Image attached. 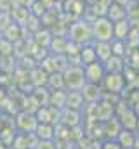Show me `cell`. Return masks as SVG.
<instances>
[{
	"mask_svg": "<svg viewBox=\"0 0 139 149\" xmlns=\"http://www.w3.org/2000/svg\"><path fill=\"white\" fill-rule=\"evenodd\" d=\"M63 80H65V88H68V90H82V87L87 83L84 66L70 63L63 70Z\"/></svg>",
	"mask_w": 139,
	"mask_h": 149,
	"instance_id": "cell-1",
	"label": "cell"
},
{
	"mask_svg": "<svg viewBox=\"0 0 139 149\" xmlns=\"http://www.w3.org/2000/svg\"><path fill=\"white\" fill-rule=\"evenodd\" d=\"M68 40L77 43V45H85V43H91L94 38H92V24L87 23V21H77L70 26L68 30Z\"/></svg>",
	"mask_w": 139,
	"mask_h": 149,
	"instance_id": "cell-2",
	"label": "cell"
},
{
	"mask_svg": "<svg viewBox=\"0 0 139 149\" xmlns=\"http://www.w3.org/2000/svg\"><path fill=\"white\" fill-rule=\"evenodd\" d=\"M92 24V38L94 42H111L113 40V21L106 16H99Z\"/></svg>",
	"mask_w": 139,
	"mask_h": 149,
	"instance_id": "cell-3",
	"label": "cell"
},
{
	"mask_svg": "<svg viewBox=\"0 0 139 149\" xmlns=\"http://www.w3.org/2000/svg\"><path fill=\"white\" fill-rule=\"evenodd\" d=\"M101 85L111 94H120L124 90V87L127 85V81H125L124 73H106Z\"/></svg>",
	"mask_w": 139,
	"mask_h": 149,
	"instance_id": "cell-4",
	"label": "cell"
},
{
	"mask_svg": "<svg viewBox=\"0 0 139 149\" xmlns=\"http://www.w3.org/2000/svg\"><path fill=\"white\" fill-rule=\"evenodd\" d=\"M16 125L21 132H26V134H35L37 130V125H38V120L35 116V113H30V111H23L18 113L16 116Z\"/></svg>",
	"mask_w": 139,
	"mask_h": 149,
	"instance_id": "cell-5",
	"label": "cell"
},
{
	"mask_svg": "<svg viewBox=\"0 0 139 149\" xmlns=\"http://www.w3.org/2000/svg\"><path fill=\"white\" fill-rule=\"evenodd\" d=\"M82 97H84V102L87 104H94V102H99L103 101V87L101 83H92V81H87L84 87H82Z\"/></svg>",
	"mask_w": 139,
	"mask_h": 149,
	"instance_id": "cell-6",
	"label": "cell"
},
{
	"mask_svg": "<svg viewBox=\"0 0 139 149\" xmlns=\"http://www.w3.org/2000/svg\"><path fill=\"white\" fill-rule=\"evenodd\" d=\"M84 71H85V78L87 81H92V83H103L106 70H104V64L99 61H94L91 64H85L84 66Z\"/></svg>",
	"mask_w": 139,
	"mask_h": 149,
	"instance_id": "cell-7",
	"label": "cell"
},
{
	"mask_svg": "<svg viewBox=\"0 0 139 149\" xmlns=\"http://www.w3.org/2000/svg\"><path fill=\"white\" fill-rule=\"evenodd\" d=\"M59 120H61L63 125H66L70 128L80 127V111L70 109V108H63V113L59 114Z\"/></svg>",
	"mask_w": 139,
	"mask_h": 149,
	"instance_id": "cell-8",
	"label": "cell"
},
{
	"mask_svg": "<svg viewBox=\"0 0 139 149\" xmlns=\"http://www.w3.org/2000/svg\"><path fill=\"white\" fill-rule=\"evenodd\" d=\"M65 108L77 109V111H80V109L84 108V97H82V92H80V90H68V92H66Z\"/></svg>",
	"mask_w": 139,
	"mask_h": 149,
	"instance_id": "cell-9",
	"label": "cell"
},
{
	"mask_svg": "<svg viewBox=\"0 0 139 149\" xmlns=\"http://www.w3.org/2000/svg\"><path fill=\"white\" fill-rule=\"evenodd\" d=\"M131 30H132V28H131L129 21H127L125 17H122V19H118V21L113 23V38H117V40H125V38L129 37Z\"/></svg>",
	"mask_w": 139,
	"mask_h": 149,
	"instance_id": "cell-10",
	"label": "cell"
},
{
	"mask_svg": "<svg viewBox=\"0 0 139 149\" xmlns=\"http://www.w3.org/2000/svg\"><path fill=\"white\" fill-rule=\"evenodd\" d=\"M120 123H122V127L125 128V130H136L138 128V121H139V116L136 114L134 109H131V108H127L124 114H120Z\"/></svg>",
	"mask_w": 139,
	"mask_h": 149,
	"instance_id": "cell-11",
	"label": "cell"
},
{
	"mask_svg": "<svg viewBox=\"0 0 139 149\" xmlns=\"http://www.w3.org/2000/svg\"><path fill=\"white\" fill-rule=\"evenodd\" d=\"M103 64H104L106 73H124V70H125L124 57H120V56H111V57H108Z\"/></svg>",
	"mask_w": 139,
	"mask_h": 149,
	"instance_id": "cell-12",
	"label": "cell"
},
{
	"mask_svg": "<svg viewBox=\"0 0 139 149\" xmlns=\"http://www.w3.org/2000/svg\"><path fill=\"white\" fill-rule=\"evenodd\" d=\"M35 135H37V139H42V141H54L56 128H54L52 123H38L37 130H35Z\"/></svg>",
	"mask_w": 139,
	"mask_h": 149,
	"instance_id": "cell-13",
	"label": "cell"
},
{
	"mask_svg": "<svg viewBox=\"0 0 139 149\" xmlns=\"http://www.w3.org/2000/svg\"><path fill=\"white\" fill-rule=\"evenodd\" d=\"M115 141L120 144L122 149H132L134 148V142H136V132H134V130H125V128H122V132L117 135Z\"/></svg>",
	"mask_w": 139,
	"mask_h": 149,
	"instance_id": "cell-14",
	"label": "cell"
},
{
	"mask_svg": "<svg viewBox=\"0 0 139 149\" xmlns=\"http://www.w3.org/2000/svg\"><path fill=\"white\" fill-rule=\"evenodd\" d=\"M92 47L96 50V57H98L99 63H104L108 57L113 56V52H111V42H94Z\"/></svg>",
	"mask_w": 139,
	"mask_h": 149,
	"instance_id": "cell-15",
	"label": "cell"
},
{
	"mask_svg": "<svg viewBox=\"0 0 139 149\" xmlns=\"http://www.w3.org/2000/svg\"><path fill=\"white\" fill-rule=\"evenodd\" d=\"M54 109L56 108H52V106H40L35 113L38 123H52L54 125V121H56L54 120Z\"/></svg>",
	"mask_w": 139,
	"mask_h": 149,
	"instance_id": "cell-16",
	"label": "cell"
},
{
	"mask_svg": "<svg viewBox=\"0 0 139 149\" xmlns=\"http://www.w3.org/2000/svg\"><path fill=\"white\" fill-rule=\"evenodd\" d=\"M94 61H98L94 47H92L91 43L82 45V47H80V64L85 66V64H91V63H94Z\"/></svg>",
	"mask_w": 139,
	"mask_h": 149,
	"instance_id": "cell-17",
	"label": "cell"
},
{
	"mask_svg": "<svg viewBox=\"0 0 139 149\" xmlns=\"http://www.w3.org/2000/svg\"><path fill=\"white\" fill-rule=\"evenodd\" d=\"M65 101H66V92L65 90H52L49 95V104L52 108L63 109L65 108Z\"/></svg>",
	"mask_w": 139,
	"mask_h": 149,
	"instance_id": "cell-18",
	"label": "cell"
},
{
	"mask_svg": "<svg viewBox=\"0 0 139 149\" xmlns=\"http://www.w3.org/2000/svg\"><path fill=\"white\" fill-rule=\"evenodd\" d=\"M33 149H56V142L54 141H42V139H38Z\"/></svg>",
	"mask_w": 139,
	"mask_h": 149,
	"instance_id": "cell-19",
	"label": "cell"
},
{
	"mask_svg": "<svg viewBox=\"0 0 139 149\" xmlns=\"http://www.w3.org/2000/svg\"><path fill=\"white\" fill-rule=\"evenodd\" d=\"M101 149H122V148H120V144H118L117 141H111V139H108L104 144H101Z\"/></svg>",
	"mask_w": 139,
	"mask_h": 149,
	"instance_id": "cell-20",
	"label": "cell"
},
{
	"mask_svg": "<svg viewBox=\"0 0 139 149\" xmlns=\"http://www.w3.org/2000/svg\"><path fill=\"white\" fill-rule=\"evenodd\" d=\"M134 149H139V134H136V142H134Z\"/></svg>",
	"mask_w": 139,
	"mask_h": 149,
	"instance_id": "cell-21",
	"label": "cell"
},
{
	"mask_svg": "<svg viewBox=\"0 0 139 149\" xmlns=\"http://www.w3.org/2000/svg\"><path fill=\"white\" fill-rule=\"evenodd\" d=\"M0 149H5V144H4L2 141H0Z\"/></svg>",
	"mask_w": 139,
	"mask_h": 149,
	"instance_id": "cell-22",
	"label": "cell"
},
{
	"mask_svg": "<svg viewBox=\"0 0 139 149\" xmlns=\"http://www.w3.org/2000/svg\"><path fill=\"white\" fill-rule=\"evenodd\" d=\"M138 71H139V66H138Z\"/></svg>",
	"mask_w": 139,
	"mask_h": 149,
	"instance_id": "cell-23",
	"label": "cell"
},
{
	"mask_svg": "<svg viewBox=\"0 0 139 149\" xmlns=\"http://www.w3.org/2000/svg\"><path fill=\"white\" fill-rule=\"evenodd\" d=\"M75 149H80V148H75Z\"/></svg>",
	"mask_w": 139,
	"mask_h": 149,
	"instance_id": "cell-24",
	"label": "cell"
},
{
	"mask_svg": "<svg viewBox=\"0 0 139 149\" xmlns=\"http://www.w3.org/2000/svg\"><path fill=\"white\" fill-rule=\"evenodd\" d=\"M138 50H139V47H138Z\"/></svg>",
	"mask_w": 139,
	"mask_h": 149,
	"instance_id": "cell-25",
	"label": "cell"
},
{
	"mask_svg": "<svg viewBox=\"0 0 139 149\" xmlns=\"http://www.w3.org/2000/svg\"><path fill=\"white\" fill-rule=\"evenodd\" d=\"M30 149H33V148H30Z\"/></svg>",
	"mask_w": 139,
	"mask_h": 149,
	"instance_id": "cell-26",
	"label": "cell"
},
{
	"mask_svg": "<svg viewBox=\"0 0 139 149\" xmlns=\"http://www.w3.org/2000/svg\"><path fill=\"white\" fill-rule=\"evenodd\" d=\"M132 149H134V148H132Z\"/></svg>",
	"mask_w": 139,
	"mask_h": 149,
	"instance_id": "cell-27",
	"label": "cell"
}]
</instances>
